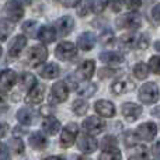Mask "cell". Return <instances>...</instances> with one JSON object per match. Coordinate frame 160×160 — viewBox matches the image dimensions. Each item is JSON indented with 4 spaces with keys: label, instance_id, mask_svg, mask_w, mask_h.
I'll list each match as a JSON object with an SVG mask.
<instances>
[{
    "label": "cell",
    "instance_id": "obj_1",
    "mask_svg": "<svg viewBox=\"0 0 160 160\" xmlns=\"http://www.w3.org/2000/svg\"><path fill=\"white\" fill-rule=\"evenodd\" d=\"M48 58V49L45 45H34L30 48L27 55V62L31 68H38Z\"/></svg>",
    "mask_w": 160,
    "mask_h": 160
},
{
    "label": "cell",
    "instance_id": "obj_2",
    "mask_svg": "<svg viewBox=\"0 0 160 160\" xmlns=\"http://www.w3.org/2000/svg\"><path fill=\"white\" fill-rule=\"evenodd\" d=\"M139 100L143 104H155L159 100V87L156 83H146L139 90Z\"/></svg>",
    "mask_w": 160,
    "mask_h": 160
},
{
    "label": "cell",
    "instance_id": "obj_3",
    "mask_svg": "<svg viewBox=\"0 0 160 160\" xmlns=\"http://www.w3.org/2000/svg\"><path fill=\"white\" fill-rule=\"evenodd\" d=\"M3 13H4L6 18L11 22H17L24 17V8L20 4V2L16 0H10V2L6 3L4 8H3Z\"/></svg>",
    "mask_w": 160,
    "mask_h": 160
},
{
    "label": "cell",
    "instance_id": "obj_4",
    "mask_svg": "<svg viewBox=\"0 0 160 160\" xmlns=\"http://www.w3.org/2000/svg\"><path fill=\"white\" fill-rule=\"evenodd\" d=\"M78 133H79L78 124H75V122H69V124L62 129V135H61V139H59L61 146L63 148V149H69V148L73 145V142L76 141Z\"/></svg>",
    "mask_w": 160,
    "mask_h": 160
},
{
    "label": "cell",
    "instance_id": "obj_5",
    "mask_svg": "<svg viewBox=\"0 0 160 160\" xmlns=\"http://www.w3.org/2000/svg\"><path fill=\"white\" fill-rule=\"evenodd\" d=\"M68 97H69V88L65 84V82H56L51 88L49 101L52 104H61L66 101Z\"/></svg>",
    "mask_w": 160,
    "mask_h": 160
},
{
    "label": "cell",
    "instance_id": "obj_6",
    "mask_svg": "<svg viewBox=\"0 0 160 160\" xmlns=\"http://www.w3.org/2000/svg\"><path fill=\"white\" fill-rule=\"evenodd\" d=\"M82 127H83V129L88 133V135H97V133H101L102 131L105 129L107 122H105L104 119H101L100 117L93 115V117L86 118L84 121H83Z\"/></svg>",
    "mask_w": 160,
    "mask_h": 160
},
{
    "label": "cell",
    "instance_id": "obj_7",
    "mask_svg": "<svg viewBox=\"0 0 160 160\" xmlns=\"http://www.w3.org/2000/svg\"><path fill=\"white\" fill-rule=\"evenodd\" d=\"M78 53V49H76V45L73 42H69V41H63L56 47L55 49V55L58 59L61 61H70L73 59Z\"/></svg>",
    "mask_w": 160,
    "mask_h": 160
},
{
    "label": "cell",
    "instance_id": "obj_8",
    "mask_svg": "<svg viewBox=\"0 0 160 160\" xmlns=\"http://www.w3.org/2000/svg\"><path fill=\"white\" fill-rule=\"evenodd\" d=\"M117 25H118L119 28H128V30L135 31L142 25V18L136 11H132V13L121 17L119 20H117Z\"/></svg>",
    "mask_w": 160,
    "mask_h": 160
},
{
    "label": "cell",
    "instance_id": "obj_9",
    "mask_svg": "<svg viewBox=\"0 0 160 160\" xmlns=\"http://www.w3.org/2000/svg\"><path fill=\"white\" fill-rule=\"evenodd\" d=\"M156 133H158V125L155 122H145V124L139 125L135 131V135L138 136V139L145 142L152 141L156 136Z\"/></svg>",
    "mask_w": 160,
    "mask_h": 160
},
{
    "label": "cell",
    "instance_id": "obj_10",
    "mask_svg": "<svg viewBox=\"0 0 160 160\" xmlns=\"http://www.w3.org/2000/svg\"><path fill=\"white\" fill-rule=\"evenodd\" d=\"M78 148H79L80 152H83L84 155H90V153H93L97 150L98 143H97V141L91 135H88V133L84 135V133H83L78 141Z\"/></svg>",
    "mask_w": 160,
    "mask_h": 160
},
{
    "label": "cell",
    "instance_id": "obj_11",
    "mask_svg": "<svg viewBox=\"0 0 160 160\" xmlns=\"http://www.w3.org/2000/svg\"><path fill=\"white\" fill-rule=\"evenodd\" d=\"M135 90V83L132 82V80L127 79V78H122V79H118L117 82L112 83V86H111V91H112L114 94H127L129 93V91H133Z\"/></svg>",
    "mask_w": 160,
    "mask_h": 160
},
{
    "label": "cell",
    "instance_id": "obj_12",
    "mask_svg": "<svg viewBox=\"0 0 160 160\" xmlns=\"http://www.w3.org/2000/svg\"><path fill=\"white\" fill-rule=\"evenodd\" d=\"M94 70H96V65L93 61H84L78 66L75 75L76 78L80 80H90L94 75Z\"/></svg>",
    "mask_w": 160,
    "mask_h": 160
},
{
    "label": "cell",
    "instance_id": "obj_13",
    "mask_svg": "<svg viewBox=\"0 0 160 160\" xmlns=\"http://www.w3.org/2000/svg\"><path fill=\"white\" fill-rule=\"evenodd\" d=\"M94 110L98 115L104 117V118H111L115 115V105L108 100H98L94 104Z\"/></svg>",
    "mask_w": 160,
    "mask_h": 160
},
{
    "label": "cell",
    "instance_id": "obj_14",
    "mask_svg": "<svg viewBox=\"0 0 160 160\" xmlns=\"http://www.w3.org/2000/svg\"><path fill=\"white\" fill-rule=\"evenodd\" d=\"M121 108H122V115L129 122L136 121L142 114V107L135 104V102H124Z\"/></svg>",
    "mask_w": 160,
    "mask_h": 160
},
{
    "label": "cell",
    "instance_id": "obj_15",
    "mask_svg": "<svg viewBox=\"0 0 160 160\" xmlns=\"http://www.w3.org/2000/svg\"><path fill=\"white\" fill-rule=\"evenodd\" d=\"M27 45V37L25 35H17L8 44V55L11 58H17L21 53V51L25 48Z\"/></svg>",
    "mask_w": 160,
    "mask_h": 160
},
{
    "label": "cell",
    "instance_id": "obj_16",
    "mask_svg": "<svg viewBox=\"0 0 160 160\" xmlns=\"http://www.w3.org/2000/svg\"><path fill=\"white\" fill-rule=\"evenodd\" d=\"M55 25H56V30H58L59 35L66 37V35H69L73 31V28H75V20L70 16H63L62 18H59L58 21H56Z\"/></svg>",
    "mask_w": 160,
    "mask_h": 160
},
{
    "label": "cell",
    "instance_id": "obj_17",
    "mask_svg": "<svg viewBox=\"0 0 160 160\" xmlns=\"http://www.w3.org/2000/svg\"><path fill=\"white\" fill-rule=\"evenodd\" d=\"M17 82V73L11 69H6L0 72V88L2 90H10Z\"/></svg>",
    "mask_w": 160,
    "mask_h": 160
},
{
    "label": "cell",
    "instance_id": "obj_18",
    "mask_svg": "<svg viewBox=\"0 0 160 160\" xmlns=\"http://www.w3.org/2000/svg\"><path fill=\"white\" fill-rule=\"evenodd\" d=\"M96 41H97L96 35L93 32H90V31H86V32L80 34V37L78 38V45L82 51L87 52V51H91L94 48Z\"/></svg>",
    "mask_w": 160,
    "mask_h": 160
},
{
    "label": "cell",
    "instance_id": "obj_19",
    "mask_svg": "<svg viewBox=\"0 0 160 160\" xmlns=\"http://www.w3.org/2000/svg\"><path fill=\"white\" fill-rule=\"evenodd\" d=\"M37 38H39V41H41L42 44H52L56 39V30L53 27H51V25L39 27Z\"/></svg>",
    "mask_w": 160,
    "mask_h": 160
},
{
    "label": "cell",
    "instance_id": "obj_20",
    "mask_svg": "<svg viewBox=\"0 0 160 160\" xmlns=\"http://www.w3.org/2000/svg\"><path fill=\"white\" fill-rule=\"evenodd\" d=\"M42 100H44V86L37 83L34 87L28 90L25 101L30 104H39V102H42Z\"/></svg>",
    "mask_w": 160,
    "mask_h": 160
},
{
    "label": "cell",
    "instance_id": "obj_21",
    "mask_svg": "<svg viewBox=\"0 0 160 160\" xmlns=\"http://www.w3.org/2000/svg\"><path fill=\"white\" fill-rule=\"evenodd\" d=\"M61 122L58 121V119L55 118V117H52V115H48V117H45V119H44V122H42V129L45 131L47 133H49V135H56V133L61 131Z\"/></svg>",
    "mask_w": 160,
    "mask_h": 160
},
{
    "label": "cell",
    "instance_id": "obj_22",
    "mask_svg": "<svg viewBox=\"0 0 160 160\" xmlns=\"http://www.w3.org/2000/svg\"><path fill=\"white\" fill-rule=\"evenodd\" d=\"M100 59L107 65H121L124 62V55L121 52H112V51H107V52L100 53Z\"/></svg>",
    "mask_w": 160,
    "mask_h": 160
},
{
    "label": "cell",
    "instance_id": "obj_23",
    "mask_svg": "<svg viewBox=\"0 0 160 160\" xmlns=\"http://www.w3.org/2000/svg\"><path fill=\"white\" fill-rule=\"evenodd\" d=\"M28 142H30V146L37 150H42L48 146V139L42 135V132H32L28 138Z\"/></svg>",
    "mask_w": 160,
    "mask_h": 160
},
{
    "label": "cell",
    "instance_id": "obj_24",
    "mask_svg": "<svg viewBox=\"0 0 160 160\" xmlns=\"http://www.w3.org/2000/svg\"><path fill=\"white\" fill-rule=\"evenodd\" d=\"M59 73H61V69H59L58 63H53V62H51V63L45 65L44 68H42L41 70H39V76L44 79H55L59 76Z\"/></svg>",
    "mask_w": 160,
    "mask_h": 160
},
{
    "label": "cell",
    "instance_id": "obj_25",
    "mask_svg": "<svg viewBox=\"0 0 160 160\" xmlns=\"http://www.w3.org/2000/svg\"><path fill=\"white\" fill-rule=\"evenodd\" d=\"M17 119L21 125H31L32 124V119H34V112L30 110V108L24 107V108H20L17 111Z\"/></svg>",
    "mask_w": 160,
    "mask_h": 160
},
{
    "label": "cell",
    "instance_id": "obj_26",
    "mask_svg": "<svg viewBox=\"0 0 160 160\" xmlns=\"http://www.w3.org/2000/svg\"><path fill=\"white\" fill-rule=\"evenodd\" d=\"M35 84H37V78L34 75H31L28 72L21 73V76H20V87H21V90L28 91Z\"/></svg>",
    "mask_w": 160,
    "mask_h": 160
},
{
    "label": "cell",
    "instance_id": "obj_27",
    "mask_svg": "<svg viewBox=\"0 0 160 160\" xmlns=\"http://www.w3.org/2000/svg\"><path fill=\"white\" fill-rule=\"evenodd\" d=\"M14 22L8 21L7 18H0V39L4 41L14 30Z\"/></svg>",
    "mask_w": 160,
    "mask_h": 160
},
{
    "label": "cell",
    "instance_id": "obj_28",
    "mask_svg": "<svg viewBox=\"0 0 160 160\" xmlns=\"http://www.w3.org/2000/svg\"><path fill=\"white\" fill-rule=\"evenodd\" d=\"M21 28L25 34H28V37L37 38V34H38V30H39V24L37 21H34V20H28V21H25L24 24H22Z\"/></svg>",
    "mask_w": 160,
    "mask_h": 160
},
{
    "label": "cell",
    "instance_id": "obj_29",
    "mask_svg": "<svg viewBox=\"0 0 160 160\" xmlns=\"http://www.w3.org/2000/svg\"><path fill=\"white\" fill-rule=\"evenodd\" d=\"M136 41H138V35L135 34H125L118 39L119 45L124 48H136Z\"/></svg>",
    "mask_w": 160,
    "mask_h": 160
},
{
    "label": "cell",
    "instance_id": "obj_30",
    "mask_svg": "<svg viewBox=\"0 0 160 160\" xmlns=\"http://www.w3.org/2000/svg\"><path fill=\"white\" fill-rule=\"evenodd\" d=\"M133 75L139 80H145L149 76V66H148L146 63H143V62H139V63H136L135 68H133Z\"/></svg>",
    "mask_w": 160,
    "mask_h": 160
},
{
    "label": "cell",
    "instance_id": "obj_31",
    "mask_svg": "<svg viewBox=\"0 0 160 160\" xmlns=\"http://www.w3.org/2000/svg\"><path fill=\"white\" fill-rule=\"evenodd\" d=\"M98 160H122V155H121V152H119V149L102 150Z\"/></svg>",
    "mask_w": 160,
    "mask_h": 160
},
{
    "label": "cell",
    "instance_id": "obj_32",
    "mask_svg": "<svg viewBox=\"0 0 160 160\" xmlns=\"http://www.w3.org/2000/svg\"><path fill=\"white\" fill-rule=\"evenodd\" d=\"M72 108H73V112H75L76 115L82 117V115H84V114L87 112L88 104H87V101H84L83 98H79V100H76V101L73 102Z\"/></svg>",
    "mask_w": 160,
    "mask_h": 160
},
{
    "label": "cell",
    "instance_id": "obj_33",
    "mask_svg": "<svg viewBox=\"0 0 160 160\" xmlns=\"http://www.w3.org/2000/svg\"><path fill=\"white\" fill-rule=\"evenodd\" d=\"M101 148L102 150H108V149H118V141L115 136L112 135H107L102 138L101 141Z\"/></svg>",
    "mask_w": 160,
    "mask_h": 160
},
{
    "label": "cell",
    "instance_id": "obj_34",
    "mask_svg": "<svg viewBox=\"0 0 160 160\" xmlns=\"http://www.w3.org/2000/svg\"><path fill=\"white\" fill-rule=\"evenodd\" d=\"M97 91V84L96 83H88V84H86L83 88H78V93L80 97H84V98H88V97H93L94 93Z\"/></svg>",
    "mask_w": 160,
    "mask_h": 160
},
{
    "label": "cell",
    "instance_id": "obj_35",
    "mask_svg": "<svg viewBox=\"0 0 160 160\" xmlns=\"http://www.w3.org/2000/svg\"><path fill=\"white\" fill-rule=\"evenodd\" d=\"M10 148L16 155H22L24 153V142L21 141L20 138H11L10 139Z\"/></svg>",
    "mask_w": 160,
    "mask_h": 160
},
{
    "label": "cell",
    "instance_id": "obj_36",
    "mask_svg": "<svg viewBox=\"0 0 160 160\" xmlns=\"http://www.w3.org/2000/svg\"><path fill=\"white\" fill-rule=\"evenodd\" d=\"M114 39H115V37H114L112 30H104V31L101 32V35H100V41H101L102 45H110V44H112Z\"/></svg>",
    "mask_w": 160,
    "mask_h": 160
},
{
    "label": "cell",
    "instance_id": "obj_37",
    "mask_svg": "<svg viewBox=\"0 0 160 160\" xmlns=\"http://www.w3.org/2000/svg\"><path fill=\"white\" fill-rule=\"evenodd\" d=\"M138 143V136L135 135V132H127L125 133V145L127 148H133Z\"/></svg>",
    "mask_w": 160,
    "mask_h": 160
},
{
    "label": "cell",
    "instance_id": "obj_38",
    "mask_svg": "<svg viewBox=\"0 0 160 160\" xmlns=\"http://www.w3.org/2000/svg\"><path fill=\"white\" fill-rule=\"evenodd\" d=\"M149 70H152L153 75H159L160 68H159V56L155 55L149 59Z\"/></svg>",
    "mask_w": 160,
    "mask_h": 160
},
{
    "label": "cell",
    "instance_id": "obj_39",
    "mask_svg": "<svg viewBox=\"0 0 160 160\" xmlns=\"http://www.w3.org/2000/svg\"><path fill=\"white\" fill-rule=\"evenodd\" d=\"M107 0H96V2L91 4V7H93V11L94 13H102V11L105 10V7H107Z\"/></svg>",
    "mask_w": 160,
    "mask_h": 160
},
{
    "label": "cell",
    "instance_id": "obj_40",
    "mask_svg": "<svg viewBox=\"0 0 160 160\" xmlns=\"http://www.w3.org/2000/svg\"><path fill=\"white\" fill-rule=\"evenodd\" d=\"M124 3L131 11H136L142 6V0H124Z\"/></svg>",
    "mask_w": 160,
    "mask_h": 160
},
{
    "label": "cell",
    "instance_id": "obj_41",
    "mask_svg": "<svg viewBox=\"0 0 160 160\" xmlns=\"http://www.w3.org/2000/svg\"><path fill=\"white\" fill-rule=\"evenodd\" d=\"M149 47V39H148L146 35H138V41H136V48H141V49H145V48Z\"/></svg>",
    "mask_w": 160,
    "mask_h": 160
},
{
    "label": "cell",
    "instance_id": "obj_42",
    "mask_svg": "<svg viewBox=\"0 0 160 160\" xmlns=\"http://www.w3.org/2000/svg\"><path fill=\"white\" fill-rule=\"evenodd\" d=\"M115 73H117V70L110 69V68H102V69H100V70H98V76H100V79L111 78V76H114Z\"/></svg>",
    "mask_w": 160,
    "mask_h": 160
},
{
    "label": "cell",
    "instance_id": "obj_43",
    "mask_svg": "<svg viewBox=\"0 0 160 160\" xmlns=\"http://www.w3.org/2000/svg\"><path fill=\"white\" fill-rule=\"evenodd\" d=\"M107 3L111 6V8H112V11H115V13H119L122 8V0H107Z\"/></svg>",
    "mask_w": 160,
    "mask_h": 160
},
{
    "label": "cell",
    "instance_id": "obj_44",
    "mask_svg": "<svg viewBox=\"0 0 160 160\" xmlns=\"http://www.w3.org/2000/svg\"><path fill=\"white\" fill-rule=\"evenodd\" d=\"M65 84L68 86L69 90H78V82L73 76H68L66 80H65Z\"/></svg>",
    "mask_w": 160,
    "mask_h": 160
},
{
    "label": "cell",
    "instance_id": "obj_45",
    "mask_svg": "<svg viewBox=\"0 0 160 160\" xmlns=\"http://www.w3.org/2000/svg\"><path fill=\"white\" fill-rule=\"evenodd\" d=\"M0 160H10V155H8V149L3 142H0Z\"/></svg>",
    "mask_w": 160,
    "mask_h": 160
},
{
    "label": "cell",
    "instance_id": "obj_46",
    "mask_svg": "<svg viewBox=\"0 0 160 160\" xmlns=\"http://www.w3.org/2000/svg\"><path fill=\"white\" fill-rule=\"evenodd\" d=\"M82 0H61V3L65 6V7H76Z\"/></svg>",
    "mask_w": 160,
    "mask_h": 160
},
{
    "label": "cell",
    "instance_id": "obj_47",
    "mask_svg": "<svg viewBox=\"0 0 160 160\" xmlns=\"http://www.w3.org/2000/svg\"><path fill=\"white\" fill-rule=\"evenodd\" d=\"M7 132H8V124H6V122H0V139L4 138Z\"/></svg>",
    "mask_w": 160,
    "mask_h": 160
},
{
    "label": "cell",
    "instance_id": "obj_48",
    "mask_svg": "<svg viewBox=\"0 0 160 160\" xmlns=\"http://www.w3.org/2000/svg\"><path fill=\"white\" fill-rule=\"evenodd\" d=\"M0 108H6L7 110V96L0 90Z\"/></svg>",
    "mask_w": 160,
    "mask_h": 160
},
{
    "label": "cell",
    "instance_id": "obj_49",
    "mask_svg": "<svg viewBox=\"0 0 160 160\" xmlns=\"http://www.w3.org/2000/svg\"><path fill=\"white\" fill-rule=\"evenodd\" d=\"M159 10H160L159 4H156L155 7L152 8V17H153V20H155L156 24H159Z\"/></svg>",
    "mask_w": 160,
    "mask_h": 160
},
{
    "label": "cell",
    "instance_id": "obj_50",
    "mask_svg": "<svg viewBox=\"0 0 160 160\" xmlns=\"http://www.w3.org/2000/svg\"><path fill=\"white\" fill-rule=\"evenodd\" d=\"M145 155H146V153H141V155H135V153H133L128 160H145Z\"/></svg>",
    "mask_w": 160,
    "mask_h": 160
},
{
    "label": "cell",
    "instance_id": "obj_51",
    "mask_svg": "<svg viewBox=\"0 0 160 160\" xmlns=\"http://www.w3.org/2000/svg\"><path fill=\"white\" fill-rule=\"evenodd\" d=\"M44 160H66V159L62 158V156H47V158H44Z\"/></svg>",
    "mask_w": 160,
    "mask_h": 160
},
{
    "label": "cell",
    "instance_id": "obj_52",
    "mask_svg": "<svg viewBox=\"0 0 160 160\" xmlns=\"http://www.w3.org/2000/svg\"><path fill=\"white\" fill-rule=\"evenodd\" d=\"M17 133H18V135H21V133H25V129L24 128H14V135H17Z\"/></svg>",
    "mask_w": 160,
    "mask_h": 160
},
{
    "label": "cell",
    "instance_id": "obj_53",
    "mask_svg": "<svg viewBox=\"0 0 160 160\" xmlns=\"http://www.w3.org/2000/svg\"><path fill=\"white\" fill-rule=\"evenodd\" d=\"M51 108H52V107H49V105H45V107H42V108H41V114L51 112V111H52V110H51Z\"/></svg>",
    "mask_w": 160,
    "mask_h": 160
},
{
    "label": "cell",
    "instance_id": "obj_54",
    "mask_svg": "<svg viewBox=\"0 0 160 160\" xmlns=\"http://www.w3.org/2000/svg\"><path fill=\"white\" fill-rule=\"evenodd\" d=\"M153 152H155L156 158H159V142H156L155 143V149H153Z\"/></svg>",
    "mask_w": 160,
    "mask_h": 160
},
{
    "label": "cell",
    "instance_id": "obj_55",
    "mask_svg": "<svg viewBox=\"0 0 160 160\" xmlns=\"http://www.w3.org/2000/svg\"><path fill=\"white\" fill-rule=\"evenodd\" d=\"M18 100H20V96L17 93H14L13 94V101H18Z\"/></svg>",
    "mask_w": 160,
    "mask_h": 160
},
{
    "label": "cell",
    "instance_id": "obj_56",
    "mask_svg": "<svg viewBox=\"0 0 160 160\" xmlns=\"http://www.w3.org/2000/svg\"><path fill=\"white\" fill-rule=\"evenodd\" d=\"M75 160H87V159H84V158H79V156H76Z\"/></svg>",
    "mask_w": 160,
    "mask_h": 160
},
{
    "label": "cell",
    "instance_id": "obj_57",
    "mask_svg": "<svg viewBox=\"0 0 160 160\" xmlns=\"http://www.w3.org/2000/svg\"><path fill=\"white\" fill-rule=\"evenodd\" d=\"M2 52H3V49H2V47H0V56H2Z\"/></svg>",
    "mask_w": 160,
    "mask_h": 160
}]
</instances>
